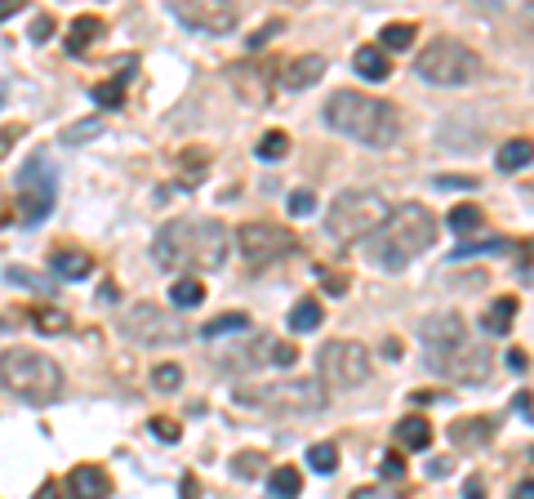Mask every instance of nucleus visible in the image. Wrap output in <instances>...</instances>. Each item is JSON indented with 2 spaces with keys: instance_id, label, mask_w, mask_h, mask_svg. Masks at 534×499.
I'll return each instance as SVG.
<instances>
[{
  "instance_id": "obj_10",
  "label": "nucleus",
  "mask_w": 534,
  "mask_h": 499,
  "mask_svg": "<svg viewBox=\"0 0 534 499\" xmlns=\"http://www.w3.org/2000/svg\"><path fill=\"white\" fill-rule=\"evenodd\" d=\"M18 223L23 227H36L53 210V197H58V169L45 152H32L23 166H18Z\"/></svg>"
},
{
  "instance_id": "obj_48",
  "label": "nucleus",
  "mask_w": 534,
  "mask_h": 499,
  "mask_svg": "<svg viewBox=\"0 0 534 499\" xmlns=\"http://www.w3.org/2000/svg\"><path fill=\"white\" fill-rule=\"evenodd\" d=\"M352 499H387L383 491H370V486H361V491H352Z\"/></svg>"
},
{
  "instance_id": "obj_5",
  "label": "nucleus",
  "mask_w": 534,
  "mask_h": 499,
  "mask_svg": "<svg viewBox=\"0 0 534 499\" xmlns=\"http://www.w3.org/2000/svg\"><path fill=\"white\" fill-rule=\"evenodd\" d=\"M387 215H392V206H387L383 192H374V187H348L325 210V236L339 241V245H361V241H370L374 232L387 223Z\"/></svg>"
},
{
  "instance_id": "obj_43",
  "label": "nucleus",
  "mask_w": 534,
  "mask_h": 499,
  "mask_svg": "<svg viewBox=\"0 0 534 499\" xmlns=\"http://www.w3.org/2000/svg\"><path fill=\"white\" fill-rule=\"evenodd\" d=\"M254 464H259V455H241V459H236V473H241V477H254V473H259Z\"/></svg>"
},
{
  "instance_id": "obj_19",
  "label": "nucleus",
  "mask_w": 534,
  "mask_h": 499,
  "mask_svg": "<svg viewBox=\"0 0 534 499\" xmlns=\"http://www.w3.org/2000/svg\"><path fill=\"white\" fill-rule=\"evenodd\" d=\"M352 67H357V76H366L374 85L392 76V62H387V54H383L378 45H361V50L352 54Z\"/></svg>"
},
{
  "instance_id": "obj_23",
  "label": "nucleus",
  "mask_w": 534,
  "mask_h": 499,
  "mask_svg": "<svg viewBox=\"0 0 534 499\" xmlns=\"http://www.w3.org/2000/svg\"><path fill=\"white\" fill-rule=\"evenodd\" d=\"M169 303H174V308H201V303H205V285H201V277L174 281V285H169Z\"/></svg>"
},
{
  "instance_id": "obj_32",
  "label": "nucleus",
  "mask_w": 534,
  "mask_h": 499,
  "mask_svg": "<svg viewBox=\"0 0 534 499\" xmlns=\"http://www.w3.org/2000/svg\"><path fill=\"white\" fill-rule=\"evenodd\" d=\"M32 321H36V331H45V334H62L72 326L67 312H58V308H32Z\"/></svg>"
},
{
  "instance_id": "obj_30",
  "label": "nucleus",
  "mask_w": 534,
  "mask_h": 499,
  "mask_svg": "<svg viewBox=\"0 0 534 499\" xmlns=\"http://www.w3.org/2000/svg\"><path fill=\"white\" fill-rule=\"evenodd\" d=\"M263 161H281L285 152H290V134L285 130H267L263 139H259V148H254Z\"/></svg>"
},
{
  "instance_id": "obj_18",
  "label": "nucleus",
  "mask_w": 534,
  "mask_h": 499,
  "mask_svg": "<svg viewBox=\"0 0 534 499\" xmlns=\"http://www.w3.org/2000/svg\"><path fill=\"white\" fill-rule=\"evenodd\" d=\"M94 41H103V18L81 14V18L72 23V32H67V54H85Z\"/></svg>"
},
{
  "instance_id": "obj_27",
  "label": "nucleus",
  "mask_w": 534,
  "mask_h": 499,
  "mask_svg": "<svg viewBox=\"0 0 534 499\" xmlns=\"http://www.w3.org/2000/svg\"><path fill=\"white\" fill-rule=\"evenodd\" d=\"M205 339H218V334H250V317L245 312H218L210 326H201Z\"/></svg>"
},
{
  "instance_id": "obj_16",
  "label": "nucleus",
  "mask_w": 534,
  "mask_h": 499,
  "mask_svg": "<svg viewBox=\"0 0 534 499\" xmlns=\"http://www.w3.org/2000/svg\"><path fill=\"white\" fill-rule=\"evenodd\" d=\"M320 76H325V58H320V54H303V58H290V62H285L281 85H285V90H312Z\"/></svg>"
},
{
  "instance_id": "obj_35",
  "label": "nucleus",
  "mask_w": 534,
  "mask_h": 499,
  "mask_svg": "<svg viewBox=\"0 0 534 499\" xmlns=\"http://www.w3.org/2000/svg\"><path fill=\"white\" fill-rule=\"evenodd\" d=\"M312 210H317V192H308V187L290 192V215H294V219H303V215H312Z\"/></svg>"
},
{
  "instance_id": "obj_9",
  "label": "nucleus",
  "mask_w": 534,
  "mask_h": 499,
  "mask_svg": "<svg viewBox=\"0 0 534 499\" xmlns=\"http://www.w3.org/2000/svg\"><path fill=\"white\" fill-rule=\"evenodd\" d=\"M374 375V352L361 339H329L317 352V379L325 392L361 389Z\"/></svg>"
},
{
  "instance_id": "obj_41",
  "label": "nucleus",
  "mask_w": 534,
  "mask_h": 499,
  "mask_svg": "<svg viewBox=\"0 0 534 499\" xmlns=\"http://www.w3.org/2000/svg\"><path fill=\"white\" fill-rule=\"evenodd\" d=\"M50 32H53V18H50V14H41V18L32 23V41H45Z\"/></svg>"
},
{
  "instance_id": "obj_8",
  "label": "nucleus",
  "mask_w": 534,
  "mask_h": 499,
  "mask_svg": "<svg viewBox=\"0 0 534 499\" xmlns=\"http://www.w3.org/2000/svg\"><path fill=\"white\" fill-rule=\"evenodd\" d=\"M236 401L272 410V415H317V410H325V389H320V379H312V375H290V379H272V384L241 389Z\"/></svg>"
},
{
  "instance_id": "obj_44",
  "label": "nucleus",
  "mask_w": 534,
  "mask_h": 499,
  "mask_svg": "<svg viewBox=\"0 0 534 499\" xmlns=\"http://www.w3.org/2000/svg\"><path fill=\"white\" fill-rule=\"evenodd\" d=\"M178 499H201V486H196V477H192V473L183 477V486H178Z\"/></svg>"
},
{
  "instance_id": "obj_38",
  "label": "nucleus",
  "mask_w": 534,
  "mask_h": 499,
  "mask_svg": "<svg viewBox=\"0 0 534 499\" xmlns=\"http://www.w3.org/2000/svg\"><path fill=\"white\" fill-rule=\"evenodd\" d=\"M94 134H99V120H81L62 134V143H81V139H94Z\"/></svg>"
},
{
  "instance_id": "obj_22",
  "label": "nucleus",
  "mask_w": 534,
  "mask_h": 499,
  "mask_svg": "<svg viewBox=\"0 0 534 499\" xmlns=\"http://www.w3.org/2000/svg\"><path fill=\"white\" fill-rule=\"evenodd\" d=\"M320 321H325V312H320V303L308 294V299H299L294 308H290V331L294 334H312L320 331Z\"/></svg>"
},
{
  "instance_id": "obj_24",
  "label": "nucleus",
  "mask_w": 534,
  "mask_h": 499,
  "mask_svg": "<svg viewBox=\"0 0 534 499\" xmlns=\"http://www.w3.org/2000/svg\"><path fill=\"white\" fill-rule=\"evenodd\" d=\"M512 317H517V299H494L490 312L481 317V326H485L490 334H508L512 331Z\"/></svg>"
},
{
  "instance_id": "obj_36",
  "label": "nucleus",
  "mask_w": 534,
  "mask_h": 499,
  "mask_svg": "<svg viewBox=\"0 0 534 499\" xmlns=\"http://www.w3.org/2000/svg\"><path fill=\"white\" fill-rule=\"evenodd\" d=\"M148 433H152L157 442H165V446H174V442H178V437H183L174 419H152V424H148Z\"/></svg>"
},
{
  "instance_id": "obj_11",
  "label": "nucleus",
  "mask_w": 534,
  "mask_h": 499,
  "mask_svg": "<svg viewBox=\"0 0 534 499\" xmlns=\"http://www.w3.org/2000/svg\"><path fill=\"white\" fill-rule=\"evenodd\" d=\"M125 334H129L134 343H143V348H174V343H183L192 331H187L183 317L165 312L157 303H134V308L125 312Z\"/></svg>"
},
{
  "instance_id": "obj_20",
  "label": "nucleus",
  "mask_w": 534,
  "mask_h": 499,
  "mask_svg": "<svg viewBox=\"0 0 534 499\" xmlns=\"http://www.w3.org/2000/svg\"><path fill=\"white\" fill-rule=\"evenodd\" d=\"M530 161H534V139H508L494 152V166L503 169V174H517V169H526Z\"/></svg>"
},
{
  "instance_id": "obj_2",
  "label": "nucleus",
  "mask_w": 534,
  "mask_h": 499,
  "mask_svg": "<svg viewBox=\"0 0 534 499\" xmlns=\"http://www.w3.org/2000/svg\"><path fill=\"white\" fill-rule=\"evenodd\" d=\"M232 232L218 219H169L152 241V259L165 273H214L227 264Z\"/></svg>"
},
{
  "instance_id": "obj_21",
  "label": "nucleus",
  "mask_w": 534,
  "mask_h": 499,
  "mask_svg": "<svg viewBox=\"0 0 534 499\" xmlns=\"http://www.w3.org/2000/svg\"><path fill=\"white\" fill-rule=\"evenodd\" d=\"M396 442L405 446V450H427L432 446V424H427L424 415H405L396 424Z\"/></svg>"
},
{
  "instance_id": "obj_34",
  "label": "nucleus",
  "mask_w": 534,
  "mask_h": 499,
  "mask_svg": "<svg viewBox=\"0 0 534 499\" xmlns=\"http://www.w3.org/2000/svg\"><path fill=\"white\" fill-rule=\"evenodd\" d=\"M152 384H157L160 392H174L178 384H183V370H178L174 361H165V366H157V370H152Z\"/></svg>"
},
{
  "instance_id": "obj_26",
  "label": "nucleus",
  "mask_w": 534,
  "mask_h": 499,
  "mask_svg": "<svg viewBox=\"0 0 534 499\" xmlns=\"http://www.w3.org/2000/svg\"><path fill=\"white\" fill-rule=\"evenodd\" d=\"M410 41H415V23H387V27L378 32V50H383V54L410 50Z\"/></svg>"
},
{
  "instance_id": "obj_4",
  "label": "nucleus",
  "mask_w": 534,
  "mask_h": 499,
  "mask_svg": "<svg viewBox=\"0 0 534 499\" xmlns=\"http://www.w3.org/2000/svg\"><path fill=\"white\" fill-rule=\"evenodd\" d=\"M432 241H436V215L419 201H405L366 241V259L378 273H405L419 254L432 250Z\"/></svg>"
},
{
  "instance_id": "obj_31",
  "label": "nucleus",
  "mask_w": 534,
  "mask_h": 499,
  "mask_svg": "<svg viewBox=\"0 0 534 499\" xmlns=\"http://www.w3.org/2000/svg\"><path fill=\"white\" fill-rule=\"evenodd\" d=\"M445 223H450L459 236H472V232L481 227V210H477V206H454V210L445 215Z\"/></svg>"
},
{
  "instance_id": "obj_28",
  "label": "nucleus",
  "mask_w": 534,
  "mask_h": 499,
  "mask_svg": "<svg viewBox=\"0 0 534 499\" xmlns=\"http://www.w3.org/2000/svg\"><path fill=\"white\" fill-rule=\"evenodd\" d=\"M90 99H94L103 111H116L120 103H125V76H116V81H99V85L90 90Z\"/></svg>"
},
{
  "instance_id": "obj_6",
  "label": "nucleus",
  "mask_w": 534,
  "mask_h": 499,
  "mask_svg": "<svg viewBox=\"0 0 534 499\" xmlns=\"http://www.w3.org/2000/svg\"><path fill=\"white\" fill-rule=\"evenodd\" d=\"M0 384L32 406H45L62 392V370L53 357L36 352V348H5L0 352Z\"/></svg>"
},
{
  "instance_id": "obj_37",
  "label": "nucleus",
  "mask_w": 534,
  "mask_h": 499,
  "mask_svg": "<svg viewBox=\"0 0 534 499\" xmlns=\"http://www.w3.org/2000/svg\"><path fill=\"white\" fill-rule=\"evenodd\" d=\"M281 27H285V23H281V18H272V23H267V27H259V32H254V36H250V54H263L267 36H276V32H281Z\"/></svg>"
},
{
  "instance_id": "obj_46",
  "label": "nucleus",
  "mask_w": 534,
  "mask_h": 499,
  "mask_svg": "<svg viewBox=\"0 0 534 499\" xmlns=\"http://www.w3.org/2000/svg\"><path fill=\"white\" fill-rule=\"evenodd\" d=\"M512 499H534V477H526V482L512 491Z\"/></svg>"
},
{
  "instance_id": "obj_49",
  "label": "nucleus",
  "mask_w": 534,
  "mask_h": 499,
  "mask_svg": "<svg viewBox=\"0 0 534 499\" xmlns=\"http://www.w3.org/2000/svg\"><path fill=\"white\" fill-rule=\"evenodd\" d=\"M36 499H58V486H53V482H45V486L36 491Z\"/></svg>"
},
{
  "instance_id": "obj_39",
  "label": "nucleus",
  "mask_w": 534,
  "mask_h": 499,
  "mask_svg": "<svg viewBox=\"0 0 534 499\" xmlns=\"http://www.w3.org/2000/svg\"><path fill=\"white\" fill-rule=\"evenodd\" d=\"M401 473H405V459H401L396 450H387V455H383V477H387V482H396Z\"/></svg>"
},
{
  "instance_id": "obj_47",
  "label": "nucleus",
  "mask_w": 534,
  "mask_h": 499,
  "mask_svg": "<svg viewBox=\"0 0 534 499\" xmlns=\"http://www.w3.org/2000/svg\"><path fill=\"white\" fill-rule=\"evenodd\" d=\"M14 14H18V0H0V23L14 18Z\"/></svg>"
},
{
  "instance_id": "obj_14",
  "label": "nucleus",
  "mask_w": 534,
  "mask_h": 499,
  "mask_svg": "<svg viewBox=\"0 0 534 499\" xmlns=\"http://www.w3.org/2000/svg\"><path fill=\"white\" fill-rule=\"evenodd\" d=\"M227 81H232V90L241 94V103H250V108H267L272 103V67L267 62H254V58H245V62H232V72H227Z\"/></svg>"
},
{
  "instance_id": "obj_45",
  "label": "nucleus",
  "mask_w": 534,
  "mask_h": 499,
  "mask_svg": "<svg viewBox=\"0 0 534 499\" xmlns=\"http://www.w3.org/2000/svg\"><path fill=\"white\" fill-rule=\"evenodd\" d=\"M526 366H530V361H526V352H521V348H512V352H508V370H517V375H521Z\"/></svg>"
},
{
  "instance_id": "obj_42",
  "label": "nucleus",
  "mask_w": 534,
  "mask_h": 499,
  "mask_svg": "<svg viewBox=\"0 0 534 499\" xmlns=\"http://www.w3.org/2000/svg\"><path fill=\"white\" fill-rule=\"evenodd\" d=\"M463 499H485V482H481V477H468V482H463Z\"/></svg>"
},
{
  "instance_id": "obj_40",
  "label": "nucleus",
  "mask_w": 534,
  "mask_h": 499,
  "mask_svg": "<svg viewBox=\"0 0 534 499\" xmlns=\"http://www.w3.org/2000/svg\"><path fill=\"white\" fill-rule=\"evenodd\" d=\"M436 187H459V192H468V187H481V183L477 178H468V174H441Z\"/></svg>"
},
{
  "instance_id": "obj_25",
  "label": "nucleus",
  "mask_w": 534,
  "mask_h": 499,
  "mask_svg": "<svg viewBox=\"0 0 534 499\" xmlns=\"http://www.w3.org/2000/svg\"><path fill=\"white\" fill-rule=\"evenodd\" d=\"M267 491L276 499H299V491H303L299 468H272V473H267Z\"/></svg>"
},
{
  "instance_id": "obj_7",
  "label": "nucleus",
  "mask_w": 534,
  "mask_h": 499,
  "mask_svg": "<svg viewBox=\"0 0 534 499\" xmlns=\"http://www.w3.org/2000/svg\"><path fill=\"white\" fill-rule=\"evenodd\" d=\"M481 54L472 45H463V41H450V36H441V41H427L419 58H415V76H424L427 85H450V90H459V85H472L481 76Z\"/></svg>"
},
{
  "instance_id": "obj_33",
  "label": "nucleus",
  "mask_w": 534,
  "mask_h": 499,
  "mask_svg": "<svg viewBox=\"0 0 534 499\" xmlns=\"http://www.w3.org/2000/svg\"><path fill=\"white\" fill-rule=\"evenodd\" d=\"M481 250H508V241L503 236H481V241H459L454 245V259H472Z\"/></svg>"
},
{
  "instance_id": "obj_12",
  "label": "nucleus",
  "mask_w": 534,
  "mask_h": 499,
  "mask_svg": "<svg viewBox=\"0 0 534 499\" xmlns=\"http://www.w3.org/2000/svg\"><path fill=\"white\" fill-rule=\"evenodd\" d=\"M236 250L245 254V264H272V259L299 254V236L285 223H241L236 227Z\"/></svg>"
},
{
  "instance_id": "obj_1",
  "label": "nucleus",
  "mask_w": 534,
  "mask_h": 499,
  "mask_svg": "<svg viewBox=\"0 0 534 499\" xmlns=\"http://www.w3.org/2000/svg\"><path fill=\"white\" fill-rule=\"evenodd\" d=\"M419 343H424V366L432 375H441L450 384H485L490 379V352L459 312L427 317L419 326Z\"/></svg>"
},
{
  "instance_id": "obj_29",
  "label": "nucleus",
  "mask_w": 534,
  "mask_h": 499,
  "mask_svg": "<svg viewBox=\"0 0 534 499\" xmlns=\"http://www.w3.org/2000/svg\"><path fill=\"white\" fill-rule=\"evenodd\" d=\"M308 468H312V473H320V477H325V473H334V468H339V446H334V442H317L312 450H308Z\"/></svg>"
},
{
  "instance_id": "obj_15",
  "label": "nucleus",
  "mask_w": 534,
  "mask_h": 499,
  "mask_svg": "<svg viewBox=\"0 0 534 499\" xmlns=\"http://www.w3.org/2000/svg\"><path fill=\"white\" fill-rule=\"evenodd\" d=\"M67 495L72 499H111V477L103 464H81L67 473Z\"/></svg>"
},
{
  "instance_id": "obj_3",
  "label": "nucleus",
  "mask_w": 534,
  "mask_h": 499,
  "mask_svg": "<svg viewBox=\"0 0 534 499\" xmlns=\"http://www.w3.org/2000/svg\"><path fill=\"white\" fill-rule=\"evenodd\" d=\"M325 125L343 139H357L361 148H392L401 139V111L387 99H374V94H361V90H334L325 99Z\"/></svg>"
},
{
  "instance_id": "obj_17",
  "label": "nucleus",
  "mask_w": 534,
  "mask_h": 499,
  "mask_svg": "<svg viewBox=\"0 0 534 499\" xmlns=\"http://www.w3.org/2000/svg\"><path fill=\"white\" fill-rule=\"evenodd\" d=\"M50 268L62 281H85L94 273V254H85V250H58L50 259Z\"/></svg>"
},
{
  "instance_id": "obj_13",
  "label": "nucleus",
  "mask_w": 534,
  "mask_h": 499,
  "mask_svg": "<svg viewBox=\"0 0 534 499\" xmlns=\"http://www.w3.org/2000/svg\"><path fill=\"white\" fill-rule=\"evenodd\" d=\"M169 9H174L178 23H187L192 32H205V36H227V32L241 23V9H236L232 0H201V5L174 0Z\"/></svg>"
}]
</instances>
